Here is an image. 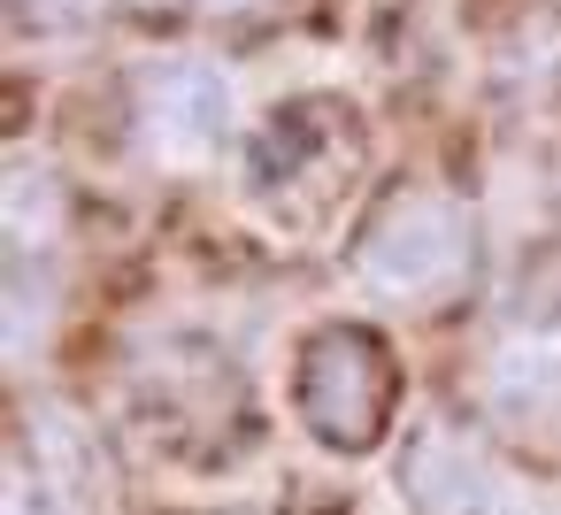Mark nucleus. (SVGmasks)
<instances>
[{
    "label": "nucleus",
    "instance_id": "f257e3e1",
    "mask_svg": "<svg viewBox=\"0 0 561 515\" xmlns=\"http://www.w3.org/2000/svg\"><path fill=\"white\" fill-rule=\"evenodd\" d=\"M354 270L362 285H377L385 300L400 308H438L446 293L469 285L477 270V231H469V208L438 185H400L377 201V216L362 224V247H354Z\"/></svg>",
    "mask_w": 561,
    "mask_h": 515
},
{
    "label": "nucleus",
    "instance_id": "f03ea898",
    "mask_svg": "<svg viewBox=\"0 0 561 515\" xmlns=\"http://www.w3.org/2000/svg\"><path fill=\"white\" fill-rule=\"evenodd\" d=\"M300 408L331 446H369L392 415V362L369 331H323L300 354Z\"/></svg>",
    "mask_w": 561,
    "mask_h": 515
},
{
    "label": "nucleus",
    "instance_id": "7ed1b4c3",
    "mask_svg": "<svg viewBox=\"0 0 561 515\" xmlns=\"http://www.w3.org/2000/svg\"><path fill=\"white\" fill-rule=\"evenodd\" d=\"M231 139V93L201 62H162L139 78V147L154 162H208Z\"/></svg>",
    "mask_w": 561,
    "mask_h": 515
},
{
    "label": "nucleus",
    "instance_id": "20e7f679",
    "mask_svg": "<svg viewBox=\"0 0 561 515\" xmlns=\"http://www.w3.org/2000/svg\"><path fill=\"white\" fill-rule=\"evenodd\" d=\"M484 400H492L500 415H523V423L561 415V339H553V331L507 339V346L492 354V369H484Z\"/></svg>",
    "mask_w": 561,
    "mask_h": 515
},
{
    "label": "nucleus",
    "instance_id": "39448f33",
    "mask_svg": "<svg viewBox=\"0 0 561 515\" xmlns=\"http://www.w3.org/2000/svg\"><path fill=\"white\" fill-rule=\"evenodd\" d=\"M24 16H39V24H78V16H93L101 0H16Z\"/></svg>",
    "mask_w": 561,
    "mask_h": 515
},
{
    "label": "nucleus",
    "instance_id": "423d86ee",
    "mask_svg": "<svg viewBox=\"0 0 561 515\" xmlns=\"http://www.w3.org/2000/svg\"><path fill=\"white\" fill-rule=\"evenodd\" d=\"M208 9H224V16H239V9H270V0H208Z\"/></svg>",
    "mask_w": 561,
    "mask_h": 515
}]
</instances>
